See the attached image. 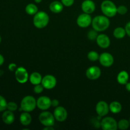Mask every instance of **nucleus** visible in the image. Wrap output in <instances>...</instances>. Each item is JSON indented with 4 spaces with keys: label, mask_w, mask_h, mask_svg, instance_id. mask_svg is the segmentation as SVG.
Instances as JSON below:
<instances>
[{
    "label": "nucleus",
    "mask_w": 130,
    "mask_h": 130,
    "mask_svg": "<svg viewBox=\"0 0 130 130\" xmlns=\"http://www.w3.org/2000/svg\"><path fill=\"white\" fill-rule=\"evenodd\" d=\"M93 29L97 32L107 30L110 25V20L105 15H98L92 19Z\"/></svg>",
    "instance_id": "nucleus-1"
},
{
    "label": "nucleus",
    "mask_w": 130,
    "mask_h": 130,
    "mask_svg": "<svg viewBox=\"0 0 130 130\" xmlns=\"http://www.w3.org/2000/svg\"><path fill=\"white\" fill-rule=\"evenodd\" d=\"M49 21V15L43 11H38L33 18V24L38 29H43L46 27Z\"/></svg>",
    "instance_id": "nucleus-2"
},
{
    "label": "nucleus",
    "mask_w": 130,
    "mask_h": 130,
    "mask_svg": "<svg viewBox=\"0 0 130 130\" xmlns=\"http://www.w3.org/2000/svg\"><path fill=\"white\" fill-rule=\"evenodd\" d=\"M37 107L36 100L30 95L24 96L20 102V110L30 112L33 111Z\"/></svg>",
    "instance_id": "nucleus-3"
},
{
    "label": "nucleus",
    "mask_w": 130,
    "mask_h": 130,
    "mask_svg": "<svg viewBox=\"0 0 130 130\" xmlns=\"http://www.w3.org/2000/svg\"><path fill=\"white\" fill-rule=\"evenodd\" d=\"M101 10L107 17H113L117 13V6L110 0H104L101 4Z\"/></svg>",
    "instance_id": "nucleus-4"
},
{
    "label": "nucleus",
    "mask_w": 130,
    "mask_h": 130,
    "mask_svg": "<svg viewBox=\"0 0 130 130\" xmlns=\"http://www.w3.org/2000/svg\"><path fill=\"white\" fill-rule=\"evenodd\" d=\"M54 115L50 112L43 110L39 116V121L44 126H53L55 121Z\"/></svg>",
    "instance_id": "nucleus-5"
},
{
    "label": "nucleus",
    "mask_w": 130,
    "mask_h": 130,
    "mask_svg": "<svg viewBox=\"0 0 130 130\" xmlns=\"http://www.w3.org/2000/svg\"><path fill=\"white\" fill-rule=\"evenodd\" d=\"M15 77L18 83L24 84L29 80V76L26 69L23 67H17L15 71Z\"/></svg>",
    "instance_id": "nucleus-6"
},
{
    "label": "nucleus",
    "mask_w": 130,
    "mask_h": 130,
    "mask_svg": "<svg viewBox=\"0 0 130 130\" xmlns=\"http://www.w3.org/2000/svg\"><path fill=\"white\" fill-rule=\"evenodd\" d=\"M101 128L104 130H116L118 128V123L112 117H105L101 121Z\"/></svg>",
    "instance_id": "nucleus-7"
},
{
    "label": "nucleus",
    "mask_w": 130,
    "mask_h": 130,
    "mask_svg": "<svg viewBox=\"0 0 130 130\" xmlns=\"http://www.w3.org/2000/svg\"><path fill=\"white\" fill-rule=\"evenodd\" d=\"M76 22H77V25L80 27L86 28L91 25L92 22V19L90 14L84 13L79 15Z\"/></svg>",
    "instance_id": "nucleus-8"
},
{
    "label": "nucleus",
    "mask_w": 130,
    "mask_h": 130,
    "mask_svg": "<svg viewBox=\"0 0 130 130\" xmlns=\"http://www.w3.org/2000/svg\"><path fill=\"white\" fill-rule=\"evenodd\" d=\"M41 84L46 90H52L57 85V79L53 75H46L42 79Z\"/></svg>",
    "instance_id": "nucleus-9"
},
{
    "label": "nucleus",
    "mask_w": 130,
    "mask_h": 130,
    "mask_svg": "<svg viewBox=\"0 0 130 130\" xmlns=\"http://www.w3.org/2000/svg\"><path fill=\"white\" fill-rule=\"evenodd\" d=\"M36 104L40 110H46L52 106V100L48 96H41L36 100Z\"/></svg>",
    "instance_id": "nucleus-10"
},
{
    "label": "nucleus",
    "mask_w": 130,
    "mask_h": 130,
    "mask_svg": "<svg viewBox=\"0 0 130 130\" xmlns=\"http://www.w3.org/2000/svg\"><path fill=\"white\" fill-rule=\"evenodd\" d=\"M53 115L57 121L63 122L67 119L68 114H67V110L63 107L58 106L55 109L53 112Z\"/></svg>",
    "instance_id": "nucleus-11"
},
{
    "label": "nucleus",
    "mask_w": 130,
    "mask_h": 130,
    "mask_svg": "<svg viewBox=\"0 0 130 130\" xmlns=\"http://www.w3.org/2000/svg\"><path fill=\"white\" fill-rule=\"evenodd\" d=\"M99 62L104 67H110L114 63V57L110 53L104 52L102 53L99 57Z\"/></svg>",
    "instance_id": "nucleus-12"
},
{
    "label": "nucleus",
    "mask_w": 130,
    "mask_h": 130,
    "mask_svg": "<svg viewBox=\"0 0 130 130\" xmlns=\"http://www.w3.org/2000/svg\"><path fill=\"white\" fill-rule=\"evenodd\" d=\"M86 76L90 80L98 79L101 76V70L97 66H91L86 70Z\"/></svg>",
    "instance_id": "nucleus-13"
},
{
    "label": "nucleus",
    "mask_w": 130,
    "mask_h": 130,
    "mask_svg": "<svg viewBox=\"0 0 130 130\" xmlns=\"http://www.w3.org/2000/svg\"><path fill=\"white\" fill-rule=\"evenodd\" d=\"M96 112L100 117H104L109 113V105L105 101H100L96 105Z\"/></svg>",
    "instance_id": "nucleus-14"
},
{
    "label": "nucleus",
    "mask_w": 130,
    "mask_h": 130,
    "mask_svg": "<svg viewBox=\"0 0 130 130\" xmlns=\"http://www.w3.org/2000/svg\"><path fill=\"white\" fill-rule=\"evenodd\" d=\"M95 3L92 0H85L81 4V9L84 13L91 14L95 10Z\"/></svg>",
    "instance_id": "nucleus-15"
},
{
    "label": "nucleus",
    "mask_w": 130,
    "mask_h": 130,
    "mask_svg": "<svg viewBox=\"0 0 130 130\" xmlns=\"http://www.w3.org/2000/svg\"><path fill=\"white\" fill-rule=\"evenodd\" d=\"M96 43L102 48H107L110 44V38L104 34L98 35L96 39Z\"/></svg>",
    "instance_id": "nucleus-16"
},
{
    "label": "nucleus",
    "mask_w": 130,
    "mask_h": 130,
    "mask_svg": "<svg viewBox=\"0 0 130 130\" xmlns=\"http://www.w3.org/2000/svg\"><path fill=\"white\" fill-rule=\"evenodd\" d=\"M1 118L3 123L8 125L11 124L15 121V115L13 114V112L10 111L9 110H5L3 112Z\"/></svg>",
    "instance_id": "nucleus-17"
},
{
    "label": "nucleus",
    "mask_w": 130,
    "mask_h": 130,
    "mask_svg": "<svg viewBox=\"0 0 130 130\" xmlns=\"http://www.w3.org/2000/svg\"><path fill=\"white\" fill-rule=\"evenodd\" d=\"M49 8L50 11L54 13H60L63 10V5L62 3V2H60L58 1H55L51 3Z\"/></svg>",
    "instance_id": "nucleus-18"
},
{
    "label": "nucleus",
    "mask_w": 130,
    "mask_h": 130,
    "mask_svg": "<svg viewBox=\"0 0 130 130\" xmlns=\"http://www.w3.org/2000/svg\"><path fill=\"white\" fill-rule=\"evenodd\" d=\"M20 122L24 126H27L31 123L32 117L29 112H24L20 116Z\"/></svg>",
    "instance_id": "nucleus-19"
},
{
    "label": "nucleus",
    "mask_w": 130,
    "mask_h": 130,
    "mask_svg": "<svg viewBox=\"0 0 130 130\" xmlns=\"http://www.w3.org/2000/svg\"><path fill=\"white\" fill-rule=\"evenodd\" d=\"M129 80V74L126 71H122L119 72L117 76V81L118 83L122 85H125Z\"/></svg>",
    "instance_id": "nucleus-20"
},
{
    "label": "nucleus",
    "mask_w": 130,
    "mask_h": 130,
    "mask_svg": "<svg viewBox=\"0 0 130 130\" xmlns=\"http://www.w3.org/2000/svg\"><path fill=\"white\" fill-rule=\"evenodd\" d=\"M42 79H43V77L39 72H34L30 75L29 79L32 85H36L41 83Z\"/></svg>",
    "instance_id": "nucleus-21"
},
{
    "label": "nucleus",
    "mask_w": 130,
    "mask_h": 130,
    "mask_svg": "<svg viewBox=\"0 0 130 130\" xmlns=\"http://www.w3.org/2000/svg\"><path fill=\"white\" fill-rule=\"evenodd\" d=\"M109 110L113 114H118L122 110V105L119 102L114 101L109 105Z\"/></svg>",
    "instance_id": "nucleus-22"
},
{
    "label": "nucleus",
    "mask_w": 130,
    "mask_h": 130,
    "mask_svg": "<svg viewBox=\"0 0 130 130\" xmlns=\"http://www.w3.org/2000/svg\"><path fill=\"white\" fill-rule=\"evenodd\" d=\"M113 35L116 39H123L126 35L125 28L121 27H118L116 28L113 32Z\"/></svg>",
    "instance_id": "nucleus-23"
},
{
    "label": "nucleus",
    "mask_w": 130,
    "mask_h": 130,
    "mask_svg": "<svg viewBox=\"0 0 130 130\" xmlns=\"http://www.w3.org/2000/svg\"><path fill=\"white\" fill-rule=\"evenodd\" d=\"M25 12L29 15H34L38 11V6L33 3H29L25 6Z\"/></svg>",
    "instance_id": "nucleus-24"
},
{
    "label": "nucleus",
    "mask_w": 130,
    "mask_h": 130,
    "mask_svg": "<svg viewBox=\"0 0 130 130\" xmlns=\"http://www.w3.org/2000/svg\"><path fill=\"white\" fill-rule=\"evenodd\" d=\"M130 126L129 121L126 119H122L118 123V127L119 129L126 130L128 129Z\"/></svg>",
    "instance_id": "nucleus-25"
},
{
    "label": "nucleus",
    "mask_w": 130,
    "mask_h": 130,
    "mask_svg": "<svg viewBox=\"0 0 130 130\" xmlns=\"http://www.w3.org/2000/svg\"><path fill=\"white\" fill-rule=\"evenodd\" d=\"M99 57L100 55L99 53L95 51H91L88 53V58L89 60L92 61V62H95V61L99 60Z\"/></svg>",
    "instance_id": "nucleus-26"
},
{
    "label": "nucleus",
    "mask_w": 130,
    "mask_h": 130,
    "mask_svg": "<svg viewBox=\"0 0 130 130\" xmlns=\"http://www.w3.org/2000/svg\"><path fill=\"white\" fill-rule=\"evenodd\" d=\"M8 102L5 97L0 95V112H4L7 109Z\"/></svg>",
    "instance_id": "nucleus-27"
},
{
    "label": "nucleus",
    "mask_w": 130,
    "mask_h": 130,
    "mask_svg": "<svg viewBox=\"0 0 130 130\" xmlns=\"http://www.w3.org/2000/svg\"><path fill=\"white\" fill-rule=\"evenodd\" d=\"M128 12V8L124 5H120L118 7H117V13L119 15H124Z\"/></svg>",
    "instance_id": "nucleus-28"
},
{
    "label": "nucleus",
    "mask_w": 130,
    "mask_h": 130,
    "mask_svg": "<svg viewBox=\"0 0 130 130\" xmlns=\"http://www.w3.org/2000/svg\"><path fill=\"white\" fill-rule=\"evenodd\" d=\"M98 36L97 34V31H96L95 30H90L88 33V38L90 40L93 41V40H96V38Z\"/></svg>",
    "instance_id": "nucleus-29"
},
{
    "label": "nucleus",
    "mask_w": 130,
    "mask_h": 130,
    "mask_svg": "<svg viewBox=\"0 0 130 130\" xmlns=\"http://www.w3.org/2000/svg\"><path fill=\"white\" fill-rule=\"evenodd\" d=\"M18 109V105L14 102H10L8 103L7 104V109L8 110H10V111L14 112L15 110H17Z\"/></svg>",
    "instance_id": "nucleus-30"
},
{
    "label": "nucleus",
    "mask_w": 130,
    "mask_h": 130,
    "mask_svg": "<svg viewBox=\"0 0 130 130\" xmlns=\"http://www.w3.org/2000/svg\"><path fill=\"white\" fill-rule=\"evenodd\" d=\"M44 86L42 85V84H39V85H34V92L36 93L37 94H39L41 93L44 90Z\"/></svg>",
    "instance_id": "nucleus-31"
},
{
    "label": "nucleus",
    "mask_w": 130,
    "mask_h": 130,
    "mask_svg": "<svg viewBox=\"0 0 130 130\" xmlns=\"http://www.w3.org/2000/svg\"><path fill=\"white\" fill-rule=\"evenodd\" d=\"M61 2L63 4V6L69 7L73 5L74 3V0H61Z\"/></svg>",
    "instance_id": "nucleus-32"
},
{
    "label": "nucleus",
    "mask_w": 130,
    "mask_h": 130,
    "mask_svg": "<svg viewBox=\"0 0 130 130\" xmlns=\"http://www.w3.org/2000/svg\"><path fill=\"white\" fill-rule=\"evenodd\" d=\"M17 68V65L14 63H10L8 66V69L10 70V71H11V72L16 71Z\"/></svg>",
    "instance_id": "nucleus-33"
},
{
    "label": "nucleus",
    "mask_w": 130,
    "mask_h": 130,
    "mask_svg": "<svg viewBox=\"0 0 130 130\" xmlns=\"http://www.w3.org/2000/svg\"><path fill=\"white\" fill-rule=\"evenodd\" d=\"M125 30L126 32V34L130 38V21L126 24Z\"/></svg>",
    "instance_id": "nucleus-34"
},
{
    "label": "nucleus",
    "mask_w": 130,
    "mask_h": 130,
    "mask_svg": "<svg viewBox=\"0 0 130 130\" xmlns=\"http://www.w3.org/2000/svg\"><path fill=\"white\" fill-rule=\"evenodd\" d=\"M59 101L57 99H53L52 100V106L54 107H57L59 106Z\"/></svg>",
    "instance_id": "nucleus-35"
},
{
    "label": "nucleus",
    "mask_w": 130,
    "mask_h": 130,
    "mask_svg": "<svg viewBox=\"0 0 130 130\" xmlns=\"http://www.w3.org/2000/svg\"><path fill=\"white\" fill-rule=\"evenodd\" d=\"M5 62V58L1 54H0V66H2Z\"/></svg>",
    "instance_id": "nucleus-36"
},
{
    "label": "nucleus",
    "mask_w": 130,
    "mask_h": 130,
    "mask_svg": "<svg viewBox=\"0 0 130 130\" xmlns=\"http://www.w3.org/2000/svg\"><path fill=\"white\" fill-rule=\"evenodd\" d=\"M125 85H126V89L127 91L130 92V82H128Z\"/></svg>",
    "instance_id": "nucleus-37"
},
{
    "label": "nucleus",
    "mask_w": 130,
    "mask_h": 130,
    "mask_svg": "<svg viewBox=\"0 0 130 130\" xmlns=\"http://www.w3.org/2000/svg\"><path fill=\"white\" fill-rule=\"evenodd\" d=\"M44 130H53L54 128H53V126H44V128H43Z\"/></svg>",
    "instance_id": "nucleus-38"
},
{
    "label": "nucleus",
    "mask_w": 130,
    "mask_h": 130,
    "mask_svg": "<svg viewBox=\"0 0 130 130\" xmlns=\"http://www.w3.org/2000/svg\"><path fill=\"white\" fill-rule=\"evenodd\" d=\"M34 1H35V3H40L42 1V0H34Z\"/></svg>",
    "instance_id": "nucleus-39"
},
{
    "label": "nucleus",
    "mask_w": 130,
    "mask_h": 130,
    "mask_svg": "<svg viewBox=\"0 0 130 130\" xmlns=\"http://www.w3.org/2000/svg\"><path fill=\"white\" fill-rule=\"evenodd\" d=\"M1 36H0V44H1Z\"/></svg>",
    "instance_id": "nucleus-40"
},
{
    "label": "nucleus",
    "mask_w": 130,
    "mask_h": 130,
    "mask_svg": "<svg viewBox=\"0 0 130 130\" xmlns=\"http://www.w3.org/2000/svg\"><path fill=\"white\" fill-rule=\"evenodd\" d=\"M129 123H130V118H129Z\"/></svg>",
    "instance_id": "nucleus-41"
}]
</instances>
